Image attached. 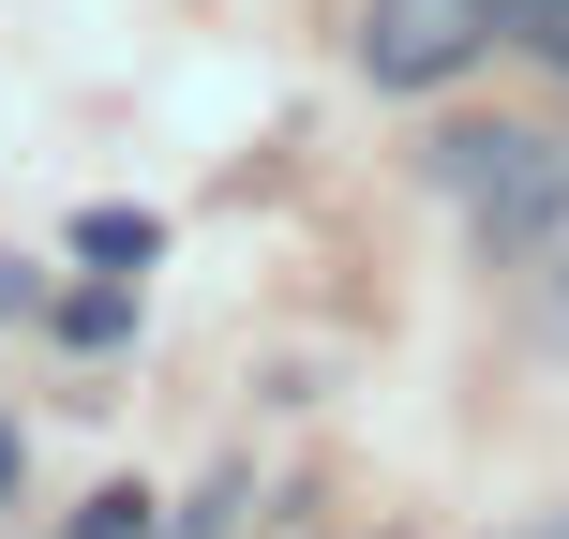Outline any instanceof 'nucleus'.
Instances as JSON below:
<instances>
[{
  "label": "nucleus",
  "instance_id": "f03ea898",
  "mask_svg": "<svg viewBox=\"0 0 569 539\" xmlns=\"http://www.w3.org/2000/svg\"><path fill=\"white\" fill-rule=\"evenodd\" d=\"M480 46H510L495 0H360V76L375 90H450Z\"/></svg>",
  "mask_w": 569,
  "mask_h": 539
},
{
  "label": "nucleus",
  "instance_id": "423d86ee",
  "mask_svg": "<svg viewBox=\"0 0 569 539\" xmlns=\"http://www.w3.org/2000/svg\"><path fill=\"white\" fill-rule=\"evenodd\" d=\"M226 510H240V495H226V480H210V495H196V510H166V525H150V539H226Z\"/></svg>",
  "mask_w": 569,
  "mask_h": 539
},
{
  "label": "nucleus",
  "instance_id": "f257e3e1",
  "mask_svg": "<svg viewBox=\"0 0 569 539\" xmlns=\"http://www.w3.org/2000/svg\"><path fill=\"white\" fill-rule=\"evenodd\" d=\"M435 196L495 256H540V240H569V150L525 136V120H465V136H435Z\"/></svg>",
  "mask_w": 569,
  "mask_h": 539
},
{
  "label": "nucleus",
  "instance_id": "6e6552de",
  "mask_svg": "<svg viewBox=\"0 0 569 539\" xmlns=\"http://www.w3.org/2000/svg\"><path fill=\"white\" fill-rule=\"evenodd\" d=\"M0 480H16V435H0Z\"/></svg>",
  "mask_w": 569,
  "mask_h": 539
},
{
  "label": "nucleus",
  "instance_id": "20e7f679",
  "mask_svg": "<svg viewBox=\"0 0 569 539\" xmlns=\"http://www.w3.org/2000/svg\"><path fill=\"white\" fill-rule=\"evenodd\" d=\"M150 525H166V510H150L136 480H106V495H90V510H76V539H150Z\"/></svg>",
  "mask_w": 569,
  "mask_h": 539
},
{
  "label": "nucleus",
  "instance_id": "39448f33",
  "mask_svg": "<svg viewBox=\"0 0 569 539\" xmlns=\"http://www.w3.org/2000/svg\"><path fill=\"white\" fill-rule=\"evenodd\" d=\"M76 256H106V270H136V256H150V210H90V226H76Z\"/></svg>",
  "mask_w": 569,
  "mask_h": 539
},
{
  "label": "nucleus",
  "instance_id": "7ed1b4c3",
  "mask_svg": "<svg viewBox=\"0 0 569 539\" xmlns=\"http://www.w3.org/2000/svg\"><path fill=\"white\" fill-rule=\"evenodd\" d=\"M495 16H510L525 60H555V76H569V0H495Z\"/></svg>",
  "mask_w": 569,
  "mask_h": 539
},
{
  "label": "nucleus",
  "instance_id": "0eeeda50",
  "mask_svg": "<svg viewBox=\"0 0 569 539\" xmlns=\"http://www.w3.org/2000/svg\"><path fill=\"white\" fill-rule=\"evenodd\" d=\"M495 539H569V510H525V525H495Z\"/></svg>",
  "mask_w": 569,
  "mask_h": 539
}]
</instances>
